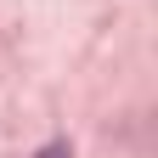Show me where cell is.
<instances>
[{"label": "cell", "instance_id": "obj_1", "mask_svg": "<svg viewBox=\"0 0 158 158\" xmlns=\"http://www.w3.org/2000/svg\"><path fill=\"white\" fill-rule=\"evenodd\" d=\"M40 158H68V147H45V152H40Z\"/></svg>", "mask_w": 158, "mask_h": 158}]
</instances>
